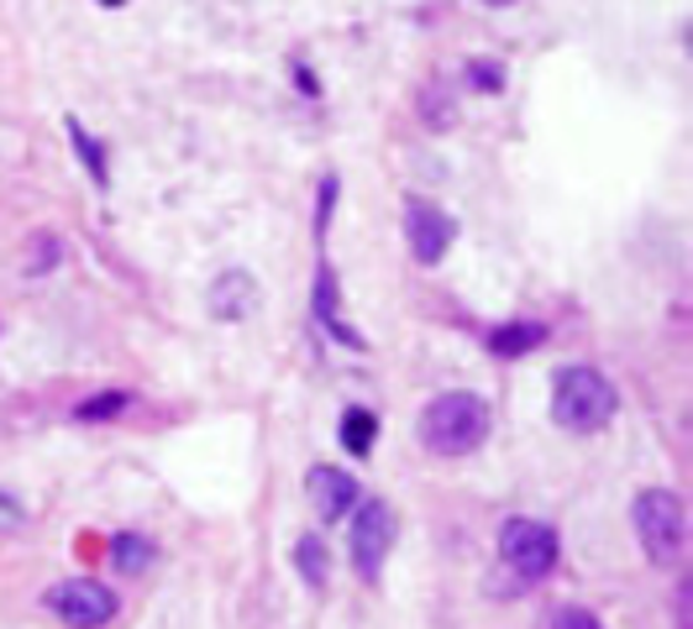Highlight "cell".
<instances>
[{"label":"cell","mask_w":693,"mask_h":629,"mask_svg":"<svg viewBox=\"0 0 693 629\" xmlns=\"http://www.w3.org/2000/svg\"><path fill=\"white\" fill-rule=\"evenodd\" d=\"M489 425H495V414L489 404L478 399V393H441L431 399L426 410H420L416 431H420V446L436 456H468L478 452L483 441H489Z\"/></svg>","instance_id":"6da1fadb"},{"label":"cell","mask_w":693,"mask_h":629,"mask_svg":"<svg viewBox=\"0 0 693 629\" xmlns=\"http://www.w3.org/2000/svg\"><path fill=\"white\" fill-rule=\"evenodd\" d=\"M620 410V393L599 368H562L552 383V420L573 435L604 431Z\"/></svg>","instance_id":"7a4b0ae2"},{"label":"cell","mask_w":693,"mask_h":629,"mask_svg":"<svg viewBox=\"0 0 693 629\" xmlns=\"http://www.w3.org/2000/svg\"><path fill=\"white\" fill-rule=\"evenodd\" d=\"M631 519H635V540H641V550L652 556L656 567H677L683 561V550H689V509H683L677 493L646 488L631 504Z\"/></svg>","instance_id":"3957f363"},{"label":"cell","mask_w":693,"mask_h":629,"mask_svg":"<svg viewBox=\"0 0 693 629\" xmlns=\"http://www.w3.org/2000/svg\"><path fill=\"white\" fill-rule=\"evenodd\" d=\"M557 556H562V540H557L552 525H541V519H505L499 561L516 571V582H541L557 567Z\"/></svg>","instance_id":"277c9868"},{"label":"cell","mask_w":693,"mask_h":629,"mask_svg":"<svg viewBox=\"0 0 693 629\" xmlns=\"http://www.w3.org/2000/svg\"><path fill=\"white\" fill-rule=\"evenodd\" d=\"M42 609L69 629H105L116 619L121 598L105 582H95V577H69V582H53L42 592Z\"/></svg>","instance_id":"5b68a950"},{"label":"cell","mask_w":693,"mask_h":629,"mask_svg":"<svg viewBox=\"0 0 693 629\" xmlns=\"http://www.w3.org/2000/svg\"><path fill=\"white\" fill-rule=\"evenodd\" d=\"M395 546V514L384 498H357L353 504V525H347V550H353V567L363 582H378V567Z\"/></svg>","instance_id":"8992f818"},{"label":"cell","mask_w":693,"mask_h":629,"mask_svg":"<svg viewBox=\"0 0 693 629\" xmlns=\"http://www.w3.org/2000/svg\"><path fill=\"white\" fill-rule=\"evenodd\" d=\"M405 236H410V257H416L420 268H436L447 247H452L457 236V220L441 210V205H426V199H410L405 205Z\"/></svg>","instance_id":"52a82bcc"},{"label":"cell","mask_w":693,"mask_h":629,"mask_svg":"<svg viewBox=\"0 0 693 629\" xmlns=\"http://www.w3.org/2000/svg\"><path fill=\"white\" fill-rule=\"evenodd\" d=\"M305 498L316 504L320 525H337L342 514L357 504V477H347L342 467H326V462H316V467L305 472Z\"/></svg>","instance_id":"ba28073f"},{"label":"cell","mask_w":693,"mask_h":629,"mask_svg":"<svg viewBox=\"0 0 693 629\" xmlns=\"http://www.w3.org/2000/svg\"><path fill=\"white\" fill-rule=\"evenodd\" d=\"M253 305H258V283H253V274H221V283L211 289V310H216V320H247L253 314Z\"/></svg>","instance_id":"9c48e42d"},{"label":"cell","mask_w":693,"mask_h":629,"mask_svg":"<svg viewBox=\"0 0 693 629\" xmlns=\"http://www.w3.org/2000/svg\"><path fill=\"white\" fill-rule=\"evenodd\" d=\"M316 320L326 326V336H337L342 347H368L363 336L342 320V305H337V274H332V262H320V278H316Z\"/></svg>","instance_id":"30bf717a"},{"label":"cell","mask_w":693,"mask_h":629,"mask_svg":"<svg viewBox=\"0 0 693 629\" xmlns=\"http://www.w3.org/2000/svg\"><path fill=\"white\" fill-rule=\"evenodd\" d=\"M547 341V326H536V320H510V326H495L489 331V352L505 357V362H516V357L536 352Z\"/></svg>","instance_id":"8fae6325"},{"label":"cell","mask_w":693,"mask_h":629,"mask_svg":"<svg viewBox=\"0 0 693 629\" xmlns=\"http://www.w3.org/2000/svg\"><path fill=\"white\" fill-rule=\"evenodd\" d=\"M378 441V414L374 410H347L342 414V446L353 456H368Z\"/></svg>","instance_id":"7c38bea8"},{"label":"cell","mask_w":693,"mask_h":629,"mask_svg":"<svg viewBox=\"0 0 693 629\" xmlns=\"http://www.w3.org/2000/svg\"><path fill=\"white\" fill-rule=\"evenodd\" d=\"M111 561H116V571H126V577H137V571L153 567V540H142V535H116L111 540Z\"/></svg>","instance_id":"4fadbf2b"},{"label":"cell","mask_w":693,"mask_h":629,"mask_svg":"<svg viewBox=\"0 0 693 629\" xmlns=\"http://www.w3.org/2000/svg\"><path fill=\"white\" fill-rule=\"evenodd\" d=\"M63 126H69V142H74V153H80V163L90 168V174H95V184H100V189H105V184H111V168H105V147H100V142L90 137V132H84V126H80L74 116L63 121Z\"/></svg>","instance_id":"5bb4252c"},{"label":"cell","mask_w":693,"mask_h":629,"mask_svg":"<svg viewBox=\"0 0 693 629\" xmlns=\"http://www.w3.org/2000/svg\"><path fill=\"white\" fill-rule=\"evenodd\" d=\"M132 399H137V393L105 389V393H95V399H84L80 410H74V420H84V425H90V420H116V414L132 410Z\"/></svg>","instance_id":"9a60e30c"},{"label":"cell","mask_w":693,"mask_h":629,"mask_svg":"<svg viewBox=\"0 0 693 629\" xmlns=\"http://www.w3.org/2000/svg\"><path fill=\"white\" fill-rule=\"evenodd\" d=\"M295 567L299 577L310 582V588H326V546H320V535H299V546H295Z\"/></svg>","instance_id":"2e32d148"},{"label":"cell","mask_w":693,"mask_h":629,"mask_svg":"<svg viewBox=\"0 0 693 629\" xmlns=\"http://www.w3.org/2000/svg\"><path fill=\"white\" fill-rule=\"evenodd\" d=\"M547 629H604V625H599V613L578 609V604H562V609L547 619Z\"/></svg>","instance_id":"e0dca14e"},{"label":"cell","mask_w":693,"mask_h":629,"mask_svg":"<svg viewBox=\"0 0 693 629\" xmlns=\"http://www.w3.org/2000/svg\"><path fill=\"white\" fill-rule=\"evenodd\" d=\"M53 262H59V241H53L48 231H38V241H32V262H27V274L38 278V274H48Z\"/></svg>","instance_id":"ac0fdd59"},{"label":"cell","mask_w":693,"mask_h":629,"mask_svg":"<svg viewBox=\"0 0 693 629\" xmlns=\"http://www.w3.org/2000/svg\"><path fill=\"white\" fill-rule=\"evenodd\" d=\"M468 84H473V90H483V95H495L499 84H505V79H499V63L495 59H473V69H468Z\"/></svg>","instance_id":"d6986e66"},{"label":"cell","mask_w":693,"mask_h":629,"mask_svg":"<svg viewBox=\"0 0 693 629\" xmlns=\"http://www.w3.org/2000/svg\"><path fill=\"white\" fill-rule=\"evenodd\" d=\"M337 189H342V184H337V178H332V174L320 178V210H316V231H326V226H332V205H337Z\"/></svg>","instance_id":"ffe728a7"},{"label":"cell","mask_w":693,"mask_h":629,"mask_svg":"<svg viewBox=\"0 0 693 629\" xmlns=\"http://www.w3.org/2000/svg\"><path fill=\"white\" fill-rule=\"evenodd\" d=\"M21 525H27V509H21L17 498L0 488V530H21Z\"/></svg>","instance_id":"44dd1931"},{"label":"cell","mask_w":693,"mask_h":629,"mask_svg":"<svg viewBox=\"0 0 693 629\" xmlns=\"http://www.w3.org/2000/svg\"><path fill=\"white\" fill-rule=\"evenodd\" d=\"M295 79H299V90H305V95H320L316 74H310V69H305V63H295Z\"/></svg>","instance_id":"7402d4cb"},{"label":"cell","mask_w":693,"mask_h":629,"mask_svg":"<svg viewBox=\"0 0 693 629\" xmlns=\"http://www.w3.org/2000/svg\"><path fill=\"white\" fill-rule=\"evenodd\" d=\"M100 6H111V11H116V6H126V0H100Z\"/></svg>","instance_id":"603a6c76"},{"label":"cell","mask_w":693,"mask_h":629,"mask_svg":"<svg viewBox=\"0 0 693 629\" xmlns=\"http://www.w3.org/2000/svg\"><path fill=\"white\" fill-rule=\"evenodd\" d=\"M483 6H516V0H483Z\"/></svg>","instance_id":"cb8c5ba5"}]
</instances>
